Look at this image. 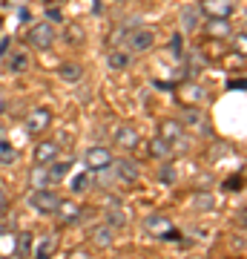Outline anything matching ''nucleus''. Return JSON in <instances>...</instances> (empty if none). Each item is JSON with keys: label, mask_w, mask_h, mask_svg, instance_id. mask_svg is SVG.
Here are the masks:
<instances>
[{"label": "nucleus", "mask_w": 247, "mask_h": 259, "mask_svg": "<svg viewBox=\"0 0 247 259\" xmlns=\"http://www.w3.org/2000/svg\"><path fill=\"white\" fill-rule=\"evenodd\" d=\"M170 52H173V58H181L184 52H181V32H175L173 35V40H170Z\"/></svg>", "instance_id": "29"}, {"label": "nucleus", "mask_w": 247, "mask_h": 259, "mask_svg": "<svg viewBox=\"0 0 247 259\" xmlns=\"http://www.w3.org/2000/svg\"><path fill=\"white\" fill-rule=\"evenodd\" d=\"M66 259H92V253H89V250H72Z\"/></svg>", "instance_id": "32"}, {"label": "nucleus", "mask_w": 247, "mask_h": 259, "mask_svg": "<svg viewBox=\"0 0 247 259\" xmlns=\"http://www.w3.org/2000/svg\"><path fill=\"white\" fill-rule=\"evenodd\" d=\"M112 153L110 147H89L86 156H83V164H86V173H104L112 167Z\"/></svg>", "instance_id": "3"}, {"label": "nucleus", "mask_w": 247, "mask_h": 259, "mask_svg": "<svg viewBox=\"0 0 247 259\" xmlns=\"http://www.w3.org/2000/svg\"><path fill=\"white\" fill-rule=\"evenodd\" d=\"M58 158V144L55 141H40L35 147V164L37 167H46V164H52Z\"/></svg>", "instance_id": "9"}, {"label": "nucleus", "mask_w": 247, "mask_h": 259, "mask_svg": "<svg viewBox=\"0 0 247 259\" xmlns=\"http://www.w3.org/2000/svg\"><path fill=\"white\" fill-rule=\"evenodd\" d=\"M18 256L20 259L32 256V233H20L18 236Z\"/></svg>", "instance_id": "24"}, {"label": "nucleus", "mask_w": 247, "mask_h": 259, "mask_svg": "<svg viewBox=\"0 0 247 259\" xmlns=\"http://www.w3.org/2000/svg\"><path fill=\"white\" fill-rule=\"evenodd\" d=\"M112 167H115V176H118L124 185H132V182L141 179V167H138V161H132V158H112Z\"/></svg>", "instance_id": "5"}, {"label": "nucleus", "mask_w": 247, "mask_h": 259, "mask_svg": "<svg viewBox=\"0 0 247 259\" xmlns=\"http://www.w3.org/2000/svg\"><path fill=\"white\" fill-rule=\"evenodd\" d=\"M86 187H89V176H86V173H78V176L72 179V190L75 193H83Z\"/></svg>", "instance_id": "28"}, {"label": "nucleus", "mask_w": 247, "mask_h": 259, "mask_svg": "<svg viewBox=\"0 0 247 259\" xmlns=\"http://www.w3.org/2000/svg\"><path fill=\"white\" fill-rule=\"evenodd\" d=\"M112 139H115V144L124 150H135L138 141H141V136H138L135 127H129V124H118L115 127V133H112Z\"/></svg>", "instance_id": "7"}, {"label": "nucleus", "mask_w": 247, "mask_h": 259, "mask_svg": "<svg viewBox=\"0 0 247 259\" xmlns=\"http://www.w3.org/2000/svg\"><path fill=\"white\" fill-rule=\"evenodd\" d=\"M202 23V9L199 6H184L181 9V29L184 32H195Z\"/></svg>", "instance_id": "12"}, {"label": "nucleus", "mask_w": 247, "mask_h": 259, "mask_svg": "<svg viewBox=\"0 0 247 259\" xmlns=\"http://www.w3.org/2000/svg\"><path fill=\"white\" fill-rule=\"evenodd\" d=\"M158 228H170V219H167V216H150V219H146V231H158Z\"/></svg>", "instance_id": "26"}, {"label": "nucleus", "mask_w": 247, "mask_h": 259, "mask_svg": "<svg viewBox=\"0 0 247 259\" xmlns=\"http://www.w3.org/2000/svg\"><path fill=\"white\" fill-rule=\"evenodd\" d=\"M92 15H104V0H92Z\"/></svg>", "instance_id": "35"}, {"label": "nucleus", "mask_w": 247, "mask_h": 259, "mask_svg": "<svg viewBox=\"0 0 247 259\" xmlns=\"http://www.w3.org/2000/svg\"><path fill=\"white\" fill-rule=\"evenodd\" d=\"M9 47H12V37L6 35L3 40H0V58H6V52H9Z\"/></svg>", "instance_id": "31"}, {"label": "nucleus", "mask_w": 247, "mask_h": 259, "mask_svg": "<svg viewBox=\"0 0 247 259\" xmlns=\"http://www.w3.org/2000/svg\"><path fill=\"white\" fill-rule=\"evenodd\" d=\"M81 213H83L81 204H75L72 199H69V202H64V199H61L55 216H61V222H64V225H75V222H81Z\"/></svg>", "instance_id": "8"}, {"label": "nucleus", "mask_w": 247, "mask_h": 259, "mask_svg": "<svg viewBox=\"0 0 247 259\" xmlns=\"http://www.w3.org/2000/svg\"><path fill=\"white\" fill-rule=\"evenodd\" d=\"M46 3H49V0H46Z\"/></svg>", "instance_id": "38"}, {"label": "nucleus", "mask_w": 247, "mask_h": 259, "mask_svg": "<svg viewBox=\"0 0 247 259\" xmlns=\"http://www.w3.org/2000/svg\"><path fill=\"white\" fill-rule=\"evenodd\" d=\"M184 121H187V124H202V112L199 110H190V107H187V110H184Z\"/></svg>", "instance_id": "30"}, {"label": "nucleus", "mask_w": 247, "mask_h": 259, "mask_svg": "<svg viewBox=\"0 0 247 259\" xmlns=\"http://www.w3.org/2000/svg\"><path fill=\"white\" fill-rule=\"evenodd\" d=\"M207 32H210L213 37H227L230 35L227 18H210V20H207Z\"/></svg>", "instance_id": "20"}, {"label": "nucleus", "mask_w": 247, "mask_h": 259, "mask_svg": "<svg viewBox=\"0 0 247 259\" xmlns=\"http://www.w3.org/2000/svg\"><path fill=\"white\" fill-rule=\"evenodd\" d=\"M89 236H92V242H95L98 248H110L112 242H115V228H110V225H101V228H92Z\"/></svg>", "instance_id": "14"}, {"label": "nucleus", "mask_w": 247, "mask_h": 259, "mask_svg": "<svg viewBox=\"0 0 247 259\" xmlns=\"http://www.w3.org/2000/svg\"><path fill=\"white\" fill-rule=\"evenodd\" d=\"M158 179H161L164 185H173V182H175V167H173V164H161V170H158Z\"/></svg>", "instance_id": "27"}, {"label": "nucleus", "mask_w": 247, "mask_h": 259, "mask_svg": "<svg viewBox=\"0 0 247 259\" xmlns=\"http://www.w3.org/2000/svg\"><path fill=\"white\" fill-rule=\"evenodd\" d=\"M58 204H61V199H58V193H52V187H37L29 196V207H35L37 213H46V216H52Z\"/></svg>", "instance_id": "1"}, {"label": "nucleus", "mask_w": 247, "mask_h": 259, "mask_svg": "<svg viewBox=\"0 0 247 259\" xmlns=\"http://www.w3.org/2000/svg\"><path fill=\"white\" fill-rule=\"evenodd\" d=\"M9 61H6V66H9L12 72H26L29 64H32V58H29V52H12V55H6Z\"/></svg>", "instance_id": "18"}, {"label": "nucleus", "mask_w": 247, "mask_h": 259, "mask_svg": "<svg viewBox=\"0 0 247 259\" xmlns=\"http://www.w3.org/2000/svg\"><path fill=\"white\" fill-rule=\"evenodd\" d=\"M49 127H52V110H49V107H35V110L26 115V124H23L26 136H40V133H46Z\"/></svg>", "instance_id": "4"}, {"label": "nucleus", "mask_w": 247, "mask_h": 259, "mask_svg": "<svg viewBox=\"0 0 247 259\" xmlns=\"http://www.w3.org/2000/svg\"><path fill=\"white\" fill-rule=\"evenodd\" d=\"M6 204H9V196H6L3 187H0V213H6Z\"/></svg>", "instance_id": "34"}, {"label": "nucleus", "mask_w": 247, "mask_h": 259, "mask_svg": "<svg viewBox=\"0 0 247 259\" xmlns=\"http://www.w3.org/2000/svg\"><path fill=\"white\" fill-rule=\"evenodd\" d=\"M49 170H46V179H49V185H58V182H64L66 173L72 170V161H52V164H46Z\"/></svg>", "instance_id": "13"}, {"label": "nucleus", "mask_w": 247, "mask_h": 259, "mask_svg": "<svg viewBox=\"0 0 247 259\" xmlns=\"http://www.w3.org/2000/svg\"><path fill=\"white\" fill-rule=\"evenodd\" d=\"M18 161V150L12 147L9 139H0V164H15Z\"/></svg>", "instance_id": "21"}, {"label": "nucleus", "mask_w": 247, "mask_h": 259, "mask_svg": "<svg viewBox=\"0 0 247 259\" xmlns=\"http://www.w3.org/2000/svg\"><path fill=\"white\" fill-rule=\"evenodd\" d=\"M184 95H187V101H190V104H204V101H207V93H204L202 87H195V83H190Z\"/></svg>", "instance_id": "25"}, {"label": "nucleus", "mask_w": 247, "mask_h": 259, "mask_svg": "<svg viewBox=\"0 0 247 259\" xmlns=\"http://www.w3.org/2000/svg\"><path fill=\"white\" fill-rule=\"evenodd\" d=\"M26 37H29V44H32L35 49H49L58 40V32H55V26H52L49 20H43V23H35V26L29 29Z\"/></svg>", "instance_id": "2"}, {"label": "nucleus", "mask_w": 247, "mask_h": 259, "mask_svg": "<svg viewBox=\"0 0 247 259\" xmlns=\"http://www.w3.org/2000/svg\"><path fill=\"white\" fill-rule=\"evenodd\" d=\"M46 18H49V23H58V20H61V12L49 6V9H46Z\"/></svg>", "instance_id": "33"}, {"label": "nucleus", "mask_w": 247, "mask_h": 259, "mask_svg": "<svg viewBox=\"0 0 247 259\" xmlns=\"http://www.w3.org/2000/svg\"><path fill=\"white\" fill-rule=\"evenodd\" d=\"M3 233H6V225H3V222H0V236H3Z\"/></svg>", "instance_id": "37"}, {"label": "nucleus", "mask_w": 247, "mask_h": 259, "mask_svg": "<svg viewBox=\"0 0 247 259\" xmlns=\"http://www.w3.org/2000/svg\"><path fill=\"white\" fill-rule=\"evenodd\" d=\"M230 90H244V81H230Z\"/></svg>", "instance_id": "36"}, {"label": "nucleus", "mask_w": 247, "mask_h": 259, "mask_svg": "<svg viewBox=\"0 0 247 259\" xmlns=\"http://www.w3.org/2000/svg\"><path fill=\"white\" fill-rule=\"evenodd\" d=\"M192 204H195V210H213V207H216V196L213 193H195Z\"/></svg>", "instance_id": "23"}, {"label": "nucleus", "mask_w": 247, "mask_h": 259, "mask_svg": "<svg viewBox=\"0 0 247 259\" xmlns=\"http://www.w3.org/2000/svg\"><path fill=\"white\" fill-rule=\"evenodd\" d=\"M127 222H129V213L121 204H112L110 210H107V225L110 228H127Z\"/></svg>", "instance_id": "16"}, {"label": "nucleus", "mask_w": 247, "mask_h": 259, "mask_svg": "<svg viewBox=\"0 0 247 259\" xmlns=\"http://www.w3.org/2000/svg\"><path fill=\"white\" fill-rule=\"evenodd\" d=\"M58 78L66 83H78V81H83V66L75 64V61H66V64L58 66Z\"/></svg>", "instance_id": "11"}, {"label": "nucleus", "mask_w": 247, "mask_h": 259, "mask_svg": "<svg viewBox=\"0 0 247 259\" xmlns=\"http://www.w3.org/2000/svg\"><path fill=\"white\" fill-rule=\"evenodd\" d=\"M156 44V32L153 29H135V32H129V44H127V52H146V49H153Z\"/></svg>", "instance_id": "6"}, {"label": "nucleus", "mask_w": 247, "mask_h": 259, "mask_svg": "<svg viewBox=\"0 0 247 259\" xmlns=\"http://www.w3.org/2000/svg\"><path fill=\"white\" fill-rule=\"evenodd\" d=\"M107 64H110V69L121 72V69H127L132 64V52H127V49H112L110 55H107Z\"/></svg>", "instance_id": "15"}, {"label": "nucleus", "mask_w": 247, "mask_h": 259, "mask_svg": "<svg viewBox=\"0 0 247 259\" xmlns=\"http://www.w3.org/2000/svg\"><path fill=\"white\" fill-rule=\"evenodd\" d=\"M204 12H207L210 18H230V15L236 12V3H233V0H207V3H204Z\"/></svg>", "instance_id": "10"}, {"label": "nucleus", "mask_w": 247, "mask_h": 259, "mask_svg": "<svg viewBox=\"0 0 247 259\" xmlns=\"http://www.w3.org/2000/svg\"><path fill=\"white\" fill-rule=\"evenodd\" d=\"M184 136V124L181 121H164V127H161V139H167L170 144L173 141H181Z\"/></svg>", "instance_id": "19"}, {"label": "nucleus", "mask_w": 247, "mask_h": 259, "mask_svg": "<svg viewBox=\"0 0 247 259\" xmlns=\"http://www.w3.org/2000/svg\"><path fill=\"white\" fill-rule=\"evenodd\" d=\"M55 248H58L55 236H43V239H40V245H37V250H35V256L37 259H49L52 253H55Z\"/></svg>", "instance_id": "22"}, {"label": "nucleus", "mask_w": 247, "mask_h": 259, "mask_svg": "<svg viewBox=\"0 0 247 259\" xmlns=\"http://www.w3.org/2000/svg\"><path fill=\"white\" fill-rule=\"evenodd\" d=\"M150 156H156V158H170L173 156V144L167 139H161V136H156V139L150 141Z\"/></svg>", "instance_id": "17"}]
</instances>
